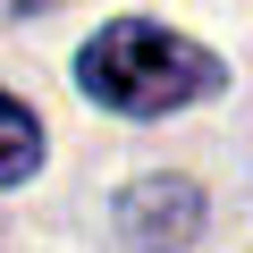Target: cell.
I'll use <instances>...</instances> for the list:
<instances>
[{"mask_svg":"<svg viewBox=\"0 0 253 253\" xmlns=\"http://www.w3.org/2000/svg\"><path fill=\"white\" fill-rule=\"evenodd\" d=\"M76 84H84L101 110H118V118H169V110L219 93L228 68H219L203 42L152 26V17H118V26H101V34L76 51Z\"/></svg>","mask_w":253,"mask_h":253,"instance_id":"1","label":"cell"},{"mask_svg":"<svg viewBox=\"0 0 253 253\" xmlns=\"http://www.w3.org/2000/svg\"><path fill=\"white\" fill-rule=\"evenodd\" d=\"M118 236L126 253H186L203 236V194L186 177H135L118 194Z\"/></svg>","mask_w":253,"mask_h":253,"instance_id":"2","label":"cell"},{"mask_svg":"<svg viewBox=\"0 0 253 253\" xmlns=\"http://www.w3.org/2000/svg\"><path fill=\"white\" fill-rule=\"evenodd\" d=\"M34 161H42V126H34V110L0 93V186H26Z\"/></svg>","mask_w":253,"mask_h":253,"instance_id":"3","label":"cell"},{"mask_svg":"<svg viewBox=\"0 0 253 253\" xmlns=\"http://www.w3.org/2000/svg\"><path fill=\"white\" fill-rule=\"evenodd\" d=\"M34 9H59V0H0V17H34Z\"/></svg>","mask_w":253,"mask_h":253,"instance_id":"4","label":"cell"}]
</instances>
